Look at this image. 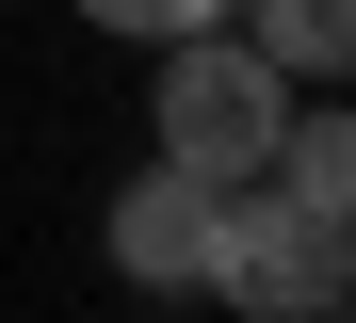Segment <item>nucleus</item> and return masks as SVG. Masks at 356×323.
<instances>
[{
  "mask_svg": "<svg viewBox=\"0 0 356 323\" xmlns=\"http://www.w3.org/2000/svg\"><path fill=\"white\" fill-rule=\"evenodd\" d=\"M275 129H291V81H275V49H259L243 17L162 33V81H146V146H162V162H195V178H259Z\"/></svg>",
  "mask_w": 356,
  "mask_h": 323,
  "instance_id": "obj_1",
  "label": "nucleus"
},
{
  "mask_svg": "<svg viewBox=\"0 0 356 323\" xmlns=\"http://www.w3.org/2000/svg\"><path fill=\"white\" fill-rule=\"evenodd\" d=\"M211 291H227V307H259V323H308V307H340V291H356V226H324L308 194H275V178H227Z\"/></svg>",
  "mask_w": 356,
  "mask_h": 323,
  "instance_id": "obj_2",
  "label": "nucleus"
},
{
  "mask_svg": "<svg viewBox=\"0 0 356 323\" xmlns=\"http://www.w3.org/2000/svg\"><path fill=\"white\" fill-rule=\"evenodd\" d=\"M211 226H227V178L162 162V146H146V178H113V210H97V242H113L130 291H211Z\"/></svg>",
  "mask_w": 356,
  "mask_h": 323,
  "instance_id": "obj_3",
  "label": "nucleus"
},
{
  "mask_svg": "<svg viewBox=\"0 0 356 323\" xmlns=\"http://www.w3.org/2000/svg\"><path fill=\"white\" fill-rule=\"evenodd\" d=\"M275 194H308L324 226H356V113L340 97H291V129H275V162H259Z\"/></svg>",
  "mask_w": 356,
  "mask_h": 323,
  "instance_id": "obj_4",
  "label": "nucleus"
},
{
  "mask_svg": "<svg viewBox=\"0 0 356 323\" xmlns=\"http://www.w3.org/2000/svg\"><path fill=\"white\" fill-rule=\"evenodd\" d=\"M259 49H275V81H356V0H227Z\"/></svg>",
  "mask_w": 356,
  "mask_h": 323,
  "instance_id": "obj_5",
  "label": "nucleus"
},
{
  "mask_svg": "<svg viewBox=\"0 0 356 323\" xmlns=\"http://www.w3.org/2000/svg\"><path fill=\"white\" fill-rule=\"evenodd\" d=\"M227 0H81V33H130V49H162V33H211Z\"/></svg>",
  "mask_w": 356,
  "mask_h": 323,
  "instance_id": "obj_6",
  "label": "nucleus"
}]
</instances>
